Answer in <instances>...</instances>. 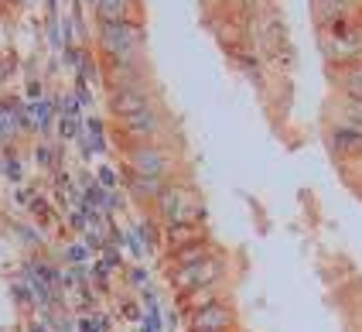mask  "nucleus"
Listing matches in <instances>:
<instances>
[{
  "label": "nucleus",
  "instance_id": "9b49d317",
  "mask_svg": "<svg viewBox=\"0 0 362 332\" xmlns=\"http://www.w3.org/2000/svg\"><path fill=\"white\" fill-rule=\"evenodd\" d=\"M127 124H130L134 134H151V130H154V117H151V110H141V113L127 117Z\"/></svg>",
  "mask_w": 362,
  "mask_h": 332
},
{
  "label": "nucleus",
  "instance_id": "0eeeda50",
  "mask_svg": "<svg viewBox=\"0 0 362 332\" xmlns=\"http://www.w3.org/2000/svg\"><path fill=\"white\" fill-rule=\"evenodd\" d=\"M141 110H147V100H144L141 93L123 89L120 96H117V113H120L123 120H127V117H134V113H141Z\"/></svg>",
  "mask_w": 362,
  "mask_h": 332
},
{
  "label": "nucleus",
  "instance_id": "423d86ee",
  "mask_svg": "<svg viewBox=\"0 0 362 332\" xmlns=\"http://www.w3.org/2000/svg\"><path fill=\"white\" fill-rule=\"evenodd\" d=\"M332 144H335V151H342V154H362V130L339 127V130L332 134Z\"/></svg>",
  "mask_w": 362,
  "mask_h": 332
},
{
  "label": "nucleus",
  "instance_id": "39448f33",
  "mask_svg": "<svg viewBox=\"0 0 362 332\" xmlns=\"http://www.w3.org/2000/svg\"><path fill=\"white\" fill-rule=\"evenodd\" d=\"M113 31L106 35V48L113 52V55H127V48H134V42H137V31H130L127 24H110Z\"/></svg>",
  "mask_w": 362,
  "mask_h": 332
},
{
  "label": "nucleus",
  "instance_id": "6e6552de",
  "mask_svg": "<svg viewBox=\"0 0 362 332\" xmlns=\"http://www.w3.org/2000/svg\"><path fill=\"white\" fill-rule=\"evenodd\" d=\"M134 165H137L141 175H161L164 158L158 151H134Z\"/></svg>",
  "mask_w": 362,
  "mask_h": 332
},
{
  "label": "nucleus",
  "instance_id": "9d476101",
  "mask_svg": "<svg viewBox=\"0 0 362 332\" xmlns=\"http://www.w3.org/2000/svg\"><path fill=\"white\" fill-rule=\"evenodd\" d=\"M171 244L185 247V244H202V229L199 227H171Z\"/></svg>",
  "mask_w": 362,
  "mask_h": 332
},
{
  "label": "nucleus",
  "instance_id": "f8f14e48",
  "mask_svg": "<svg viewBox=\"0 0 362 332\" xmlns=\"http://www.w3.org/2000/svg\"><path fill=\"white\" fill-rule=\"evenodd\" d=\"M352 168L359 171V178H362V154H359V158H356V165H352Z\"/></svg>",
  "mask_w": 362,
  "mask_h": 332
},
{
  "label": "nucleus",
  "instance_id": "1a4fd4ad",
  "mask_svg": "<svg viewBox=\"0 0 362 332\" xmlns=\"http://www.w3.org/2000/svg\"><path fill=\"white\" fill-rule=\"evenodd\" d=\"M342 83H345V93L352 96V100H359L362 103V62L359 65H349L342 72Z\"/></svg>",
  "mask_w": 362,
  "mask_h": 332
},
{
  "label": "nucleus",
  "instance_id": "20e7f679",
  "mask_svg": "<svg viewBox=\"0 0 362 332\" xmlns=\"http://www.w3.org/2000/svg\"><path fill=\"white\" fill-rule=\"evenodd\" d=\"M100 18L106 24H130L134 0H100Z\"/></svg>",
  "mask_w": 362,
  "mask_h": 332
},
{
  "label": "nucleus",
  "instance_id": "f257e3e1",
  "mask_svg": "<svg viewBox=\"0 0 362 332\" xmlns=\"http://www.w3.org/2000/svg\"><path fill=\"white\" fill-rule=\"evenodd\" d=\"M161 209L164 216H168V223L171 227H199L202 216H205V206H202V199L192 192V188H164L161 192Z\"/></svg>",
  "mask_w": 362,
  "mask_h": 332
},
{
  "label": "nucleus",
  "instance_id": "f03ea898",
  "mask_svg": "<svg viewBox=\"0 0 362 332\" xmlns=\"http://www.w3.org/2000/svg\"><path fill=\"white\" fill-rule=\"evenodd\" d=\"M216 274H219V264H216L212 257H205L199 264H181L178 288H205V285L216 281Z\"/></svg>",
  "mask_w": 362,
  "mask_h": 332
},
{
  "label": "nucleus",
  "instance_id": "7ed1b4c3",
  "mask_svg": "<svg viewBox=\"0 0 362 332\" xmlns=\"http://www.w3.org/2000/svg\"><path fill=\"white\" fill-rule=\"evenodd\" d=\"M192 326H195V332H222L233 326V315H229V309H222V305H205V309L195 311V319H192Z\"/></svg>",
  "mask_w": 362,
  "mask_h": 332
}]
</instances>
